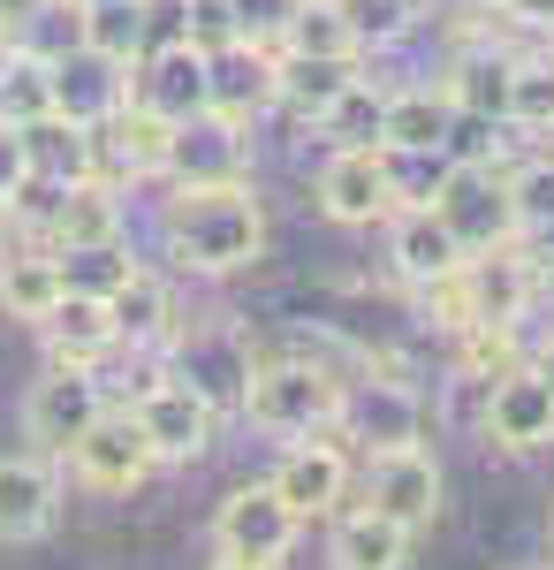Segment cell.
I'll use <instances>...</instances> for the list:
<instances>
[{
  "mask_svg": "<svg viewBox=\"0 0 554 570\" xmlns=\"http://www.w3.org/2000/svg\"><path fill=\"white\" fill-rule=\"evenodd\" d=\"M494 16H510L524 31H554V0H494Z\"/></svg>",
  "mask_w": 554,
  "mask_h": 570,
  "instance_id": "38",
  "label": "cell"
},
{
  "mask_svg": "<svg viewBox=\"0 0 554 570\" xmlns=\"http://www.w3.org/2000/svg\"><path fill=\"white\" fill-rule=\"evenodd\" d=\"M129 85H137L129 61H107V53L77 46V53L53 61V115H69V122H85V130H91V122H107V115L129 99Z\"/></svg>",
  "mask_w": 554,
  "mask_h": 570,
  "instance_id": "21",
  "label": "cell"
},
{
  "mask_svg": "<svg viewBox=\"0 0 554 570\" xmlns=\"http://www.w3.org/2000/svg\"><path fill=\"white\" fill-rule=\"evenodd\" d=\"M214 570H266V563H244V556H220Z\"/></svg>",
  "mask_w": 554,
  "mask_h": 570,
  "instance_id": "42",
  "label": "cell"
},
{
  "mask_svg": "<svg viewBox=\"0 0 554 570\" xmlns=\"http://www.w3.org/2000/svg\"><path fill=\"white\" fill-rule=\"evenodd\" d=\"M31 176V153H23V122H0V206H8V190Z\"/></svg>",
  "mask_w": 554,
  "mask_h": 570,
  "instance_id": "37",
  "label": "cell"
},
{
  "mask_svg": "<svg viewBox=\"0 0 554 570\" xmlns=\"http://www.w3.org/2000/svg\"><path fill=\"white\" fill-rule=\"evenodd\" d=\"M145 39H152V0H85V46L107 53V61H145Z\"/></svg>",
  "mask_w": 554,
  "mask_h": 570,
  "instance_id": "30",
  "label": "cell"
},
{
  "mask_svg": "<svg viewBox=\"0 0 554 570\" xmlns=\"http://www.w3.org/2000/svg\"><path fill=\"white\" fill-rule=\"evenodd\" d=\"M99 411H107L99 373H85V365H46V381H31V395H23V434L39 441V456H69V441L85 434Z\"/></svg>",
  "mask_w": 554,
  "mask_h": 570,
  "instance_id": "12",
  "label": "cell"
},
{
  "mask_svg": "<svg viewBox=\"0 0 554 570\" xmlns=\"http://www.w3.org/2000/svg\"><path fill=\"white\" fill-rule=\"evenodd\" d=\"M540 274H547V282H540V289H547V297H554V266H540Z\"/></svg>",
  "mask_w": 554,
  "mask_h": 570,
  "instance_id": "43",
  "label": "cell"
},
{
  "mask_svg": "<svg viewBox=\"0 0 554 570\" xmlns=\"http://www.w3.org/2000/svg\"><path fill=\"white\" fill-rule=\"evenodd\" d=\"M426 206L456 228V244H464V252L524 244V236H516V214H510V168H502V160H448Z\"/></svg>",
  "mask_w": 554,
  "mask_h": 570,
  "instance_id": "4",
  "label": "cell"
},
{
  "mask_svg": "<svg viewBox=\"0 0 554 570\" xmlns=\"http://www.w3.org/2000/svg\"><path fill=\"white\" fill-rule=\"evenodd\" d=\"M380 99H387V91H373L365 77H357V85L342 91V99L319 115V122H311V130L327 137V145H373V137H380Z\"/></svg>",
  "mask_w": 554,
  "mask_h": 570,
  "instance_id": "35",
  "label": "cell"
},
{
  "mask_svg": "<svg viewBox=\"0 0 554 570\" xmlns=\"http://www.w3.org/2000/svg\"><path fill=\"white\" fill-rule=\"evenodd\" d=\"M335 441H357L365 456L373 449H403V441H426V403L403 373H365V381H342V419Z\"/></svg>",
  "mask_w": 554,
  "mask_h": 570,
  "instance_id": "6",
  "label": "cell"
},
{
  "mask_svg": "<svg viewBox=\"0 0 554 570\" xmlns=\"http://www.w3.org/2000/svg\"><path fill=\"white\" fill-rule=\"evenodd\" d=\"M220 176H251V122H228L214 107H198L175 122L168 183H220Z\"/></svg>",
  "mask_w": 554,
  "mask_h": 570,
  "instance_id": "13",
  "label": "cell"
},
{
  "mask_svg": "<svg viewBox=\"0 0 554 570\" xmlns=\"http://www.w3.org/2000/svg\"><path fill=\"white\" fill-rule=\"evenodd\" d=\"M510 214H516V236H524V244L554 236V153L510 168Z\"/></svg>",
  "mask_w": 554,
  "mask_h": 570,
  "instance_id": "34",
  "label": "cell"
},
{
  "mask_svg": "<svg viewBox=\"0 0 554 570\" xmlns=\"http://www.w3.org/2000/svg\"><path fill=\"white\" fill-rule=\"evenodd\" d=\"M107 312H115V351H160V343H175V289L152 274V266H129V282L107 297Z\"/></svg>",
  "mask_w": 554,
  "mask_h": 570,
  "instance_id": "24",
  "label": "cell"
},
{
  "mask_svg": "<svg viewBox=\"0 0 554 570\" xmlns=\"http://www.w3.org/2000/svg\"><path fill=\"white\" fill-rule=\"evenodd\" d=\"M365 77V53H281L274 61V107H289L304 130Z\"/></svg>",
  "mask_w": 554,
  "mask_h": 570,
  "instance_id": "22",
  "label": "cell"
},
{
  "mask_svg": "<svg viewBox=\"0 0 554 570\" xmlns=\"http://www.w3.org/2000/svg\"><path fill=\"white\" fill-rule=\"evenodd\" d=\"M206 77H214V53L175 31L160 53H145V61H137L129 99H145V107H160L168 122H182V115H198V107H206Z\"/></svg>",
  "mask_w": 554,
  "mask_h": 570,
  "instance_id": "20",
  "label": "cell"
},
{
  "mask_svg": "<svg viewBox=\"0 0 554 570\" xmlns=\"http://www.w3.org/2000/svg\"><path fill=\"white\" fill-rule=\"evenodd\" d=\"M448 343H456V357H464V373L478 381V389H486L494 373H510V365H524V335H516V327H486V320H478V327H464V335H448Z\"/></svg>",
  "mask_w": 554,
  "mask_h": 570,
  "instance_id": "36",
  "label": "cell"
},
{
  "mask_svg": "<svg viewBox=\"0 0 554 570\" xmlns=\"http://www.w3.org/2000/svg\"><path fill=\"white\" fill-rule=\"evenodd\" d=\"M0 61H8V39H0Z\"/></svg>",
  "mask_w": 554,
  "mask_h": 570,
  "instance_id": "44",
  "label": "cell"
},
{
  "mask_svg": "<svg viewBox=\"0 0 554 570\" xmlns=\"http://www.w3.org/2000/svg\"><path fill=\"white\" fill-rule=\"evenodd\" d=\"M53 305H61V266H53V252L46 244L0 252V312L23 320V327H39Z\"/></svg>",
  "mask_w": 554,
  "mask_h": 570,
  "instance_id": "28",
  "label": "cell"
},
{
  "mask_svg": "<svg viewBox=\"0 0 554 570\" xmlns=\"http://www.w3.org/2000/svg\"><path fill=\"white\" fill-rule=\"evenodd\" d=\"M524 365H532L540 381H554V335H547V343H540V351H532V357H524Z\"/></svg>",
  "mask_w": 554,
  "mask_h": 570,
  "instance_id": "40",
  "label": "cell"
},
{
  "mask_svg": "<svg viewBox=\"0 0 554 570\" xmlns=\"http://www.w3.org/2000/svg\"><path fill=\"white\" fill-rule=\"evenodd\" d=\"M456 99L441 85H403L380 99V145L395 160H426V153H448L456 145Z\"/></svg>",
  "mask_w": 554,
  "mask_h": 570,
  "instance_id": "17",
  "label": "cell"
},
{
  "mask_svg": "<svg viewBox=\"0 0 554 570\" xmlns=\"http://www.w3.org/2000/svg\"><path fill=\"white\" fill-rule=\"evenodd\" d=\"M478 426H486V441H494L502 456H540V449H554V381H540L532 365L494 373Z\"/></svg>",
  "mask_w": 554,
  "mask_h": 570,
  "instance_id": "11",
  "label": "cell"
},
{
  "mask_svg": "<svg viewBox=\"0 0 554 570\" xmlns=\"http://www.w3.org/2000/svg\"><path fill=\"white\" fill-rule=\"evenodd\" d=\"M547 532H554V518H547Z\"/></svg>",
  "mask_w": 554,
  "mask_h": 570,
  "instance_id": "46",
  "label": "cell"
},
{
  "mask_svg": "<svg viewBox=\"0 0 554 570\" xmlns=\"http://www.w3.org/2000/svg\"><path fill=\"white\" fill-rule=\"evenodd\" d=\"M168 145H175V122L145 99H122L107 122H91V168L107 183H152L168 176Z\"/></svg>",
  "mask_w": 554,
  "mask_h": 570,
  "instance_id": "10",
  "label": "cell"
},
{
  "mask_svg": "<svg viewBox=\"0 0 554 570\" xmlns=\"http://www.w3.org/2000/svg\"><path fill=\"white\" fill-rule=\"evenodd\" d=\"M175 343H182V381L206 395L214 411L244 403V373H251V343L244 335H182L175 327Z\"/></svg>",
  "mask_w": 554,
  "mask_h": 570,
  "instance_id": "26",
  "label": "cell"
},
{
  "mask_svg": "<svg viewBox=\"0 0 554 570\" xmlns=\"http://www.w3.org/2000/svg\"><path fill=\"white\" fill-rule=\"evenodd\" d=\"M274 494H281L297 518H335L342 494H349V449H342L335 434L289 441V456L274 464Z\"/></svg>",
  "mask_w": 554,
  "mask_h": 570,
  "instance_id": "15",
  "label": "cell"
},
{
  "mask_svg": "<svg viewBox=\"0 0 554 570\" xmlns=\"http://www.w3.org/2000/svg\"><path fill=\"white\" fill-rule=\"evenodd\" d=\"M342 381L327 357H304V351H274L258 357L251 351V373H244V419H251L258 434L274 441H304V434H335L342 419Z\"/></svg>",
  "mask_w": 554,
  "mask_h": 570,
  "instance_id": "2",
  "label": "cell"
},
{
  "mask_svg": "<svg viewBox=\"0 0 554 570\" xmlns=\"http://www.w3.org/2000/svg\"><path fill=\"white\" fill-rule=\"evenodd\" d=\"M129 419L145 426V441H152L160 464H198V456L214 449V434H220V411L190 389L182 373H152L145 389L129 395Z\"/></svg>",
  "mask_w": 554,
  "mask_h": 570,
  "instance_id": "5",
  "label": "cell"
},
{
  "mask_svg": "<svg viewBox=\"0 0 554 570\" xmlns=\"http://www.w3.org/2000/svg\"><path fill=\"white\" fill-rule=\"evenodd\" d=\"M8 244H16V220H8V206H0V252H8Z\"/></svg>",
  "mask_w": 554,
  "mask_h": 570,
  "instance_id": "41",
  "label": "cell"
},
{
  "mask_svg": "<svg viewBox=\"0 0 554 570\" xmlns=\"http://www.w3.org/2000/svg\"><path fill=\"white\" fill-rule=\"evenodd\" d=\"M122 183H107V176H85V183H69L61 198H53V214H46L39 228V244L46 252H77V244H122Z\"/></svg>",
  "mask_w": 554,
  "mask_h": 570,
  "instance_id": "19",
  "label": "cell"
},
{
  "mask_svg": "<svg viewBox=\"0 0 554 570\" xmlns=\"http://www.w3.org/2000/svg\"><path fill=\"white\" fill-rule=\"evenodd\" d=\"M502 130L554 137V53H516V61H510V107H502Z\"/></svg>",
  "mask_w": 554,
  "mask_h": 570,
  "instance_id": "31",
  "label": "cell"
},
{
  "mask_svg": "<svg viewBox=\"0 0 554 570\" xmlns=\"http://www.w3.org/2000/svg\"><path fill=\"white\" fill-rule=\"evenodd\" d=\"M31 8H39V0H0V39H16V31H23V16H31Z\"/></svg>",
  "mask_w": 554,
  "mask_h": 570,
  "instance_id": "39",
  "label": "cell"
},
{
  "mask_svg": "<svg viewBox=\"0 0 554 570\" xmlns=\"http://www.w3.org/2000/svg\"><path fill=\"white\" fill-rule=\"evenodd\" d=\"M160 236H168V259L182 274H244L266 259V206H258L251 176H220V183H175L168 206H160Z\"/></svg>",
  "mask_w": 554,
  "mask_h": 570,
  "instance_id": "1",
  "label": "cell"
},
{
  "mask_svg": "<svg viewBox=\"0 0 554 570\" xmlns=\"http://www.w3.org/2000/svg\"><path fill=\"white\" fill-rule=\"evenodd\" d=\"M516 570H540V563H516Z\"/></svg>",
  "mask_w": 554,
  "mask_h": 570,
  "instance_id": "45",
  "label": "cell"
},
{
  "mask_svg": "<svg viewBox=\"0 0 554 570\" xmlns=\"http://www.w3.org/2000/svg\"><path fill=\"white\" fill-rule=\"evenodd\" d=\"M61 518V472L53 456H0V548H31Z\"/></svg>",
  "mask_w": 554,
  "mask_h": 570,
  "instance_id": "16",
  "label": "cell"
},
{
  "mask_svg": "<svg viewBox=\"0 0 554 570\" xmlns=\"http://www.w3.org/2000/svg\"><path fill=\"white\" fill-rule=\"evenodd\" d=\"M39 115H53V61L8 46V61H0V122H39Z\"/></svg>",
  "mask_w": 554,
  "mask_h": 570,
  "instance_id": "32",
  "label": "cell"
},
{
  "mask_svg": "<svg viewBox=\"0 0 554 570\" xmlns=\"http://www.w3.org/2000/svg\"><path fill=\"white\" fill-rule=\"evenodd\" d=\"M69 472H77L91 494H129V487H145L152 472H160V456H152L145 426L129 419V403H122V411L107 403L85 434L69 441Z\"/></svg>",
  "mask_w": 554,
  "mask_h": 570,
  "instance_id": "8",
  "label": "cell"
},
{
  "mask_svg": "<svg viewBox=\"0 0 554 570\" xmlns=\"http://www.w3.org/2000/svg\"><path fill=\"white\" fill-rule=\"evenodd\" d=\"M311 198H319V214L335 220V228H373L395 206H410L403 176H395V153H387L380 137L373 145H327V160L311 176Z\"/></svg>",
  "mask_w": 554,
  "mask_h": 570,
  "instance_id": "3",
  "label": "cell"
},
{
  "mask_svg": "<svg viewBox=\"0 0 554 570\" xmlns=\"http://www.w3.org/2000/svg\"><path fill=\"white\" fill-rule=\"evenodd\" d=\"M441 494H448V480H441V456H433L426 441H403V449H373L365 456V502L380 518H395V525L426 532L441 518Z\"/></svg>",
  "mask_w": 554,
  "mask_h": 570,
  "instance_id": "9",
  "label": "cell"
},
{
  "mask_svg": "<svg viewBox=\"0 0 554 570\" xmlns=\"http://www.w3.org/2000/svg\"><path fill=\"white\" fill-rule=\"evenodd\" d=\"M471 252L456 244V228L433 214L426 198H410V206H395L387 214V266L410 282V289H433V282H448Z\"/></svg>",
  "mask_w": 554,
  "mask_h": 570,
  "instance_id": "14",
  "label": "cell"
},
{
  "mask_svg": "<svg viewBox=\"0 0 554 570\" xmlns=\"http://www.w3.org/2000/svg\"><path fill=\"white\" fill-rule=\"evenodd\" d=\"M410 540H418V532L380 518L373 502L335 510V570H403L410 563Z\"/></svg>",
  "mask_w": 554,
  "mask_h": 570,
  "instance_id": "27",
  "label": "cell"
},
{
  "mask_svg": "<svg viewBox=\"0 0 554 570\" xmlns=\"http://www.w3.org/2000/svg\"><path fill=\"white\" fill-rule=\"evenodd\" d=\"M39 335H46V357H53V365H85V373H99V357L115 351V312H107V297L61 289V305L39 320Z\"/></svg>",
  "mask_w": 554,
  "mask_h": 570,
  "instance_id": "25",
  "label": "cell"
},
{
  "mask_svg": "<svg viewBox=\"0 0 554 570\" xmlns=\"http://www.w3.org/2000/svg\"><path fill=\"white\" fill-rule=\"evenodd\" d=\"M510 61L516 53L494 46V23H486V31H464V53H456L448 77H441V91L456 99L464 122H502V107H510Z\"/></svg>",
  "mask_w": 554,
  "mask_h": 570,
  "instance_id": "23",
  "label": "cell"
},
{
  "mask_svg": "<svg viewBox=\"0 0 554 570\" xmlns=\"http://www.w3.org/2000/svg\"><path fill=\"white\" fill-rule=\"evenodd\" d=\"M297 532H304V518L274 494V480L228 487V494H220V510H214L220 556H244V563H266V570H281V556L297 548Z\"/></svg>",
  "mask_w": 554,
  "mask_h": 570,
  "instance_id": "7",
  "label": "cell"
},
{
  "mask_svg": "<svg viewBox=\"0 0 554 570\" xmlns=\"http://www.w3.org/2000/svg\"><path fill=\"white\" fill-rule=\"evenodd\" d=\"M274 61L281 46L274 39H236L214 53V77H206V107L228 115V122H258L274 107Z\"/></svg>",
  "mask_w": 554,
  "mask_h": 570,
  "instance_id": "18",
  "label": "cell"
},
{
  "mask_svg": "<svg viewBox=\"0 0 554 570\" xmlns=\"http://www.w3.org/2000/svg\"><path fill=\"white\" fill-rule=\"evenodd\" d=\"M23 153H31V176H46V183L99 176V168H91V130H85V122H69V115H39V122H23Z\"/></svg>",
  "mask_w": 554,
  "mask_h": 570,
  "instance_id": "29",
  "label": "cell"
},
{
  "mask_svg": "<svg viewBox=\"0 0 554 570\" xmlns=\"http://www.w3.org/2000/svg\"><path fill=\"white\" fill-rule=\"evenodd\" d=\"M53 266H61V289H77V297H115L137 259H129L122 244H77V252H53Z\"/></svg>",
  "mask_w": 554,
  "mask_h": 570,
  "instance_id": "33",
  "label": "cell"
}]
</instances>
